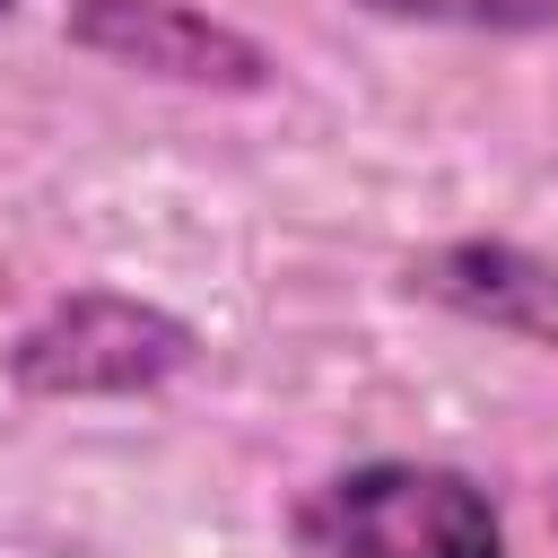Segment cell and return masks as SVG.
<instances>
[{
  "label": "cell",
  "instance_id": "6da1fadb",
  "mask_svg": "<svg viewBox=\"0 0 558 558\" xmlns=\"http://www.w3.org/2000/svg\"><path fill=\"white\" fill-rule=\"evenodd\" d=\"M288 532L305 558H506L497 497L471 471L410 453H375L314 480L288 506Z\"/></svg>",
  "mask_w": 558,
  "mask_h": 558
},
{
  "label": "cell",
  "instance_id": "7a4b0ae2",
  "mask_svg": "<svg viewBox=\"0 0 558 558\" xmlns=\"http://www.w3.org/2000/svg\"><path fill=\"white\" fill-rule=\"evenodd\" d=\"M201 357V331L157 305V296H122V288H78L61 305H44L9 349V384L26 401H122V392H157Z\"/></svg>",
  "mask_w": 558,
  "mask_h": 558
},
{
  "label": "cell",
  "instance_id": "3957f363",
  "mask_svg": "<svg viewBox=\"0 0 558 558\" xmlns=\"http://www.w3.org/2000/svg\"><path fill=\"white\" fill-rule=\"evenodd\" d=\"M61 35L131 78H166V87H201V96H262L279 78L270 44H253L244 26H227L192 0H70Z\"/></svg>",
  "mask_w": 558,
  "mask_h": 558
},
{
  "label": "cell",
  "instance_id": "277c9868",
  "mask_svg": "<svg viewBox=\"0 0 558 558\" xmlns=\"http://www.w3.org/2000/svg\"><path fill=\"white\" fill-rule=\"evenodd\" d=\"M410 296L480 323V331H506V340H532L558 357V262H541L532 244H506V235H453V244H427L410 253Z\"/></svg>",
  "mask_w": 558,
  "mask_h": 558
},
{
  "label": "cell",
  "instance_id": "5b68a950",
  "mask_svg": "<svg viewBox=\"0 0 558 558\" xmlns=\"http://www.w3.org/2000/svg\"><path fill=\"white\" fill-rule=\"evenodd\" d=\"M384 26H453V35H558V0H357Z\"/></svg>",
  "mask_w": 558,
  "mask_h": 558
},
{
  "label": "cell",
  "instance_id": "8992f818",
  "mask_svg": "<svg viewBox=\"0 0 558 558\" xmlns=\"http://www.w3.org/2000/svg\"><path fill=\"white\" fill-rule=\"evenodd\" d=\"M9 9H17V0H0V17H9Z\"/></svg>",
  "mask_w": 558,
  "mask_h": 558
}]
</instances>
